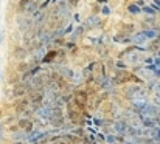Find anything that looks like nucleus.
<instances>
[{
  "label": "nucleus",
  "instance_id": "f8f14e48",
  "mask_svg": "<svg viewBox=\"0 0 160 144\" xmlns=\"http://www.w3.org/2000/svg\"><path fill=\"white\" fill-rule=\"evenodd\" d=\"M129 11H131V12H134V14H138V12H140V8H137V6L131 5V6H129Z\"/></svg>",
  "mask_w": 160,
  "mask_h": 144
},
{
  "label": "nucleus",
  "instance_id": "6e6552de",
  "mask_svg": "<svg viewBox=\"0 0 160 144\" xmlns=\"http://www.w3.org/2000/svg\"><path fill=\"white\" fill-rule=\"evenodd\" d=\"M124 78H128V73L126 71H120L115 79H117V82H121V81H124Z\"/></svg>",
  "mask_w": 160,
  "mask_h": 144
},
{
  "label": "nucleus",
  "instance_id": "9b49d317",
  "mask_svg": "<svg viewBox=\"0 0 160 144\" xmlns=\"http://www.w3.org/2000/svg\"><path fill=\"white\" fill-rule=\"evenodd\" d=\"M23 54H25V50H20V48H19V50H16V57H17V59H22V57H23Z\"/></svg>",
  "mask_w": 160,
  "mask_h": 144
},
{
  "label": "nucleus",
  "instance_id": "f03ea898",
  "mask_svg": "<svg viewBox=\"0 0 160 144\" xmlns=\"http://www.w3.org/2000/svg\"><path fill=\"white\" fill-rule=\"evenodd\" d=\"M36 8H38L36 0H22V2H20V9H22L23 12H31V11H34Z\"/></svg>",
  "mask_w": 160,
  "mask_h": 144
},
{
  "label": "nucleus",
  "instance_id": "1a4fd4ad",
  "mask_svg": "<svg viewBox=\"0 0 160 144\" xmlns=\"http://www.w3.org/2000/svg\"><path fill=\"white\" fill-rule=\"evenodd\" d=\"M113 39H115V41H120V44H128V42H129V39H128V37H123V36H115Z\"/></svg>",
  "mask_w": 160,
  "mask_h": 144
},
{
  "label": "nucleus",
  "instance_id": "20e7f679",
  "mask_svg": "<svg viewBox=\"0 0 160 144\" xmlns=\"http://www.w3.org/2000/svg\"><path fill=\"white\" fill-rule=\"evenodd\" d=\"M148 41H149V37L145 34V31H142V33H138V34H135V36L132 37V42H134V44H138V45H140V44H145V42H148Z\"/></svg>",
  "mask_w": 160,
  "mask_h": 144
},
{
  "label": "nucleus",
  "instance_id": "f257e3e1",
  "mask_svg": "<svg viewBox=\"0 0 160 144\" xmlns=\"http://www.w3.org/2000/svg\"><path fill=\"white\" fill-rule=\"evenodd\" d=\"M73 99H75V104H76L78 107H84V105L87 104L89 96H87V93H86L84 90H78V92H75Z\"/></svg>",
  "mask_w": 160,
  "mask_h": 144
},
{
  "label": "nucleus",
  "instance_id": "9d476101",
  "mask_svg": "<svg viewBox=\"0 0 160 144\" xmlns=\"http://www.w3.org/2000/svg\"><path fill=\"white\" fill-rule=\"evenodd\" d=\"M54 56H56V51H52V53H48V56H45L44 62H50V60H53Z\"/></svg>",
  "mask_w": 160,
  "mask_h": 144
},
{
  "label": "nucleus",
  "instance_id": "f3484780",
  "mask_svg": "<svg viewBox=\"0 0 160 144\" xmlns=\"http://www.w3.org/2000/svg\"><path fill=\"white\" fill-rule=\"evenodd\" d=\"M2 39H3V36H2V33H0V42H2Z\"/></svg>",
  "mask_w": 160,
  "mask_h": 144
},
{
  "label": "nucleus",
  "instance_id": "423d86ee",
  "mask_svg": "<svg viewBox=\"0 0 160 144\" xmlns=\"http://www.w3.org/2000/svg\"><path fill=\"white\" fill-rule=\"evenodd\" d=\"M115 129H117V133L121 135V133H126L129 127H128V124H124V122H117V124H115Z\"/></svg>",
  "mask_w": 160,
  "mask_h": 144
},
{
  "label": "nucleus",
  "instance_id": "a211bd4d",
  "mask_svg": "<svg viewBox=\"0 0 160 144\" xmlns=\"http://www.w3.org/2000/svg\"><path fill=\"white\" fill-rule=\"evenodd\" d=\"M0 132H2V129H0ZM0 140H2V133H0Z\"/></svg>",
  "mask_w": 160,
  "mask_h": 144
},
{
  "label": "nucleus",
  "instance_id": "7ed1b4c3",
  "mask_svg": "<svg viewBox=\"0 0 160 144\" xmlns=\"http://www.w3.org/2000/svg\"><path fill=\"white\" fill-rule=\"evenodd\" d=\"M19 26H20V30H23V31H30L31 26H33V20H31L30 17H20V19H19Z\"/></svg>",
  "mask_w": 160,
  "mask_h": 144
},
{
  "label": "nucleus",
  "instance_id": "dca6fc26",
  "mask_svg": "<svg viewBox=\"0 0 160 144\" xmlns=\"http://www.w3.org/2000/svg\"><path fill=\"white\" fill-rule=\"evenodd\" d=\"M103 14H109V8H103Z\"/></svg>",
  "mask_w": 160,
  "mask_h": 144
},
{
  "label": "nucleus",
  "instance_id": "0eeeda50",
  "mask_svg": "<svg viewBox=\"0 0 160 144\" xmlns=\"http://www.w3.org/2000/svg\"><path fill=\"white\" fill-rule=\"evenodd\" d=\"M28 90V87L25 85V84H22V85H17L16 89H14V96H22L25 95V92Z\"/></svg>",
  "mask_w": 160,
  "mask_h": 144
},
{
  "label": "nucleus",
  "instance_id": "2eb2a0df",
  "mask_svg": "<svg viewBox=\"0 0 160 144\" xmlns=\"http://www.w3.org/2000/svg\"><path fill=\"white\" fill-rule=\"evenodd\" d=\"M107 141H109V143H113L115 138H113V137H107Z\"/></svg>",
  "mask_w": 160,
  "mask_h": 144
},
{
  "label": "nucleus",
  "instance_id": "4468645a",
  "mask_svg": "<svg viewBox=\"0 0 160 144\" xmlns=\"http://www.w3.org/2000/svg\"><path fill=\"white\" fill-rule=\"evenodd\" d=\"M145 12H148V14H154L156 11H154L152 8H148V6H146V8H145Z\"/></svg>",
  "mask_w": 160,
  "mask_h": 144
},
{
  "label": "nucleus",
  "instance_id": "ddd939ff",
  "mask_svg": "<svg viewBox=\"0 0 160 144\" xmlns=\"http://www.w3.org/2000/svg\"><path fill=\"white\" fill-rule=\"evenodd\" d=\"M48 2H50V0H39V6H42V8H44V6H47V5H48Z\"/></svg>",
  "mask_w": 160,
  "mask_h": 144
},
{
  "label": "nucleus",
  "instance_id": "39448f33",
  "mask_svg": "<svg viewBox=\"0 0 160 144\" xmlns=\"http://www.w3.org/2000/svg\"><path fill=\"white\" fill-rule=\"evenodd\" d=\"M19 127L22 130H25V132H31L33 130V122L28 121V119H20L19 121Z\"/></svg>",
  "mask_w": 160,
  "mask_h": 144
}]
</instances>
